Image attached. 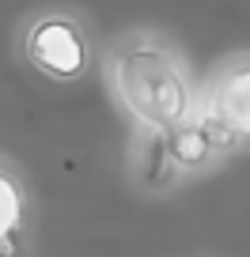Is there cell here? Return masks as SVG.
<instances>
[{"instance_id": "6da1fadb", "label": "cell", "mask_w": 250, "mask_h": 257, "mask_svg": "<svg viewBox=\"0 0 250 257\" xmlns=\"http://www.w3.org/2000/svg\"><path fill=\"white\" fill-rule=\"evenodd\" d=\"M106 83L133 128L171 133L201 110V87L175 42L155 31H129L106 49Z\"/></svg>"}, {"instance_id": "7a4b0ae2", "label": "cell", "mask_w": 250, "mask_h": 257, "mask_svg": "<svg viewBox=\"0 0 250 257\" xmlns=\"http://www.w3.org/2000/svg\"><path fill=\"white\" fill-rule=\"evenodd\" d=\"M19 53L49 83L84 80L91 72V61H95L88 23L61 8H46V12H34V16L23 19V27H19Z\"/></svg>"}, {"instance_id": "3957f363", "label": "cell", "mask_w": 250, "mask_h": 257, "mask_svg": "<svg viewBox=\"0 0 250 257\" xmlns=\"http://www.w3.org/2000/svg\"><path fill=\"white\" fill-rule=\"evenodd\" d=\"M201 113L239 152H250V49L224 57L209 72L201 87Z\"/></svg>"}, {"instance_id": "277c9868", "label": "cell", "mask_w": 250, "mask_h": 257, "mask_svg": "<svg viewBox=\"0 0 250 257\" xmlns=\"http://www.w3.org/2000/svg\"><path fill=\"white\" fill-rule=\"evenodd\" d=\"M163 137H167V152H171V159H175L182 182H194V178L212 174V170H220L231 155H239V148H235L201 110L186 121V125L171 128Z\"/></svg>"}, {"instance_id": "5b68a950", "label": "cell", "mask_w": 250, "mask_h": 257, "mask_svg": "<svg viewBox=\"0 0 250 257\" xmlns=\"http://www.w3.org/2000/svg\"><path fill=\"white\" fill-rule=\"evenodd\" d=\"M34 201L12 155L0 159V257H31Z\"/></svg>"}, {"instance_id": "8992f818", "label": "cell", "mask_w": 250, "mask_h": 257, "mask_svg": "<svg viewBox=\"0 0 250 257\" xmlns=\"http://www.w3.org/2000/svg\"><path fill=\"white\" fill-rule=\"evenodd\" d=\"M129 178H133V189L148 193V197H163V193L182 185V174H178L175 159H171V152H167V137H163V133L133 128Z\"/></svg>"}]
</instances>
